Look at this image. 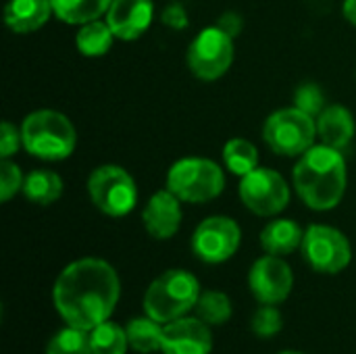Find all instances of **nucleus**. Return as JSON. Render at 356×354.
<instances>
[{
  "label": "nucleus",
  "instance_id": "nucleus-28",
  "mask_svg": "<svg viewBox=\"0 0 356 354\" xmlns=\"http://www.w3.org/2000/svg\"><path fill=\"white\" fill-rule=\"evenodd\" d=\"M294 106L317 119L321 115V111L327 106L325 104V92L321 90L319 83H313V81L300 83L294 90Z\"/></svg>",
  "mask_w": 356,
  "mask_h": 354
},
{
  "label": "nucleus",
  "instance_id": "nucleus-12",
  "mask_svg": "<svg viewBox=\"0 0 356 354\" xmlns=\"http://www.w3.org/2000/svg\"><path fill=\"white\" fill-rule=\"evenodd\" d=\"M248 286L261 305L284 303L294 286V273L284 257L265 255L254 261L248 273Z\"/></svg>",
  "mask_w": 356,
  "mask_h": 354
},
{
  "label": "nucleus",
  "instance_id": "nucleus-1",
  "mask_svg": "<svg viewBox=\"0 0 356 354\" xmlns=\"http://www.w3.org/2000/svg\"><path fill=\"white\" fill-rule=\"evenodd\" d=\"M121 296L117 269L104 259L86 257L67 265L52 288V303L60 319L83 332L111 319Z\"/></svg>",
  "mask_w": 356,
  "mask_h": 354
},
{
  "label": "nucleus",
  "instance_id": "nucleus-3",
  "mask_svg": "<svg viewBox=\"0 0 356 354\" xmlns=\"http://www.w3.org/2000/svg\"><path fill=\"white\" fill-rule=\"evenodd\" d=\"M23 148L40 161H65L73 154L77 134L71 119L52 108L29 113L21 123Z\"/></svg>",
  "mask_w": 356,
  "mask_h": 354
},
{
  "label": "nucleus",
  "instance_id": "nucleus-4",
  "mask_svg": "<svg viewBox=\"0 0 356 354\" xmlns=\"http://www.w3.org/2000/svg\"><path fill=\"white\" fill-rule=\"evenodd\" d=\"M200 298V284L194 273L169 269L161 273L144 294V313L159 323H171L186 317Z\"/></svg>",
  "mask_w": 356,
  "mask_h": 354
},
{
  "label": "nucleus",
  "instance_id": "nucleus-31",
  "mask_svg": "<svg viewBox=\"0 0 356 354\" xmlns=\"http://www.w3.org/2000/svg\"><path fill=\"white\" fill-rule=\"evenodd\" d=\"M161 21H163V25H167V27H171V29H175V31L186 29L188 23H190V21H188V10H186V6L179 4V2H171L169 6H165L163 13H161Z\"/></svg>",
  "mask_w": 356,
  "mask_h": 354
},
{
  "label": "nucleus",
  "instance_id": "nucleus-2",
  "mask_svg": "<svg viewBox=\"0 0 356 354\" xmlns=\"http://www.w3.org/2000/svg\"><path fill=\"white\" fill-rule=\"evenodd\" d=\"M292 182L298 198L313 211L325 213L336 209L348 184V169L342 150L315 144L298 156Z\"/></svg>",
  "mask_w": 356,
  "mask_h": 354
},
{
  "label": "nucleus",
  "instance_id": "nucleus-16",
  "mask_svg": "<svg viewBox=\"0 0 356 354\" xmlns=\"http://www.w3.org/2000/svg\"><path fill=\"white\" fill-rule=\"evenodd\" d=\"M355 134V117L342 104H327L317 117V136L325 146L344 150L353 142Z\"/></svg>",
  "mask_w": 356,
  "mask_h": 354
},
{
  "label": "nucleus",
  "instance_id": "nucleus-7",
  "mask_svg": "<svg viewBox=\"0 0 356 354\" xmlns=\"http://www.w3.org/2000/svg\"><path fill=\"white\" fill-rule=\"evenodd\" d=\"M92 204L108 217H125L138 202L136 179L119 165H100L88 177Z\"/></svg>",
  "mask_w": 356,
  "mask_h": 354
},
{
  "label": "nucleus",
  "instance_id": "nucleus-9",
  "mask_svg": "<svg viewBox=\"0 0 356 354\" xmlns=\"http://www.w3.org/2000/svg\"><path fill=\"white\" fill-rule=\"evenodd\" d=\"M300 252L313 271L327 275L344 271L353 261L348 238L340 230L323 223H315L305 230Z\"/></svg>",
  "mask_w": 356,
  "mask_h": 354
},
{
  "label": "nucleus",
  "instance_id": "nucleus-6",
  "mask_svg": "<svg viewBox=\"0 0 356 354\" xmlns=\"http://www.w3.org/2000/svg\"><path fill=\"white\" fill-rule=\"evenodd\" d=\"M265 144L280 156H300L317 140V119L290 106L271 113L263 125Z\"/></svg>",
  "mask_w": 356,
  "mask_h": 354
},
{
  "label": "nucleus",
  "instance_id": "nucleus-14",
  "mask_svg": "<svg viewBox=\"0 0 356 354\" xmlns=\"http://www.w3.org/2000/svg\"><path fill=\"white\" fill-rule=\"evenodd\" d=\"M181 219H184L181 200L169 188L154 192L148 198V202L144 204V211H142L144 230L154 240L173 238L181 227Z\"/></svg>",
  "mask_w": 356,
  "mask_h": 354
},
{
  "label": "nucleus",
  "instance_id": "nucleus-5",
  "mask_svg": "<svg viewBox=\"0 0 356 354\" xmlns=\"http://www.w3.org/2000/svg\"><path fill=\"white\" fill-rule=\"evenodd\" d=\"M167 188L181 200L192 204L211 202L225 190L223 169L204 156H186L171 165Z\"/></svg>",
  "mask_w": 356,
  "mask_h": 354
},
{
  "label": "nucleus",
  "instance_id": "nucleus-15",
  "mask_svg": "<svg viewBox=\"0 0 356 354\" xmlns=\"http://www.w3.org/2000/svg\"><path fill=\"white\" fill-rule=\"evenodd\" d=\"M106 23L117 40H138L152 25L154 2L152 0H113L106 10Z\"/></svg>",
  "mask_w": 356,
  "mask_h": 354
},
{
  "label": "nucleus",
  "instance_id": "nucleus-13",
  "mask_svg": "<svg viewBox=\"0 0 356 354\" xmlns=\"http://www.w3.org/2000/svg\"><path fill=\"white\" fill-rule=\"evenodd\" d=\"M213 334L211 325L200 317H181L165 323L163 330V354H211Z\"/></svg>",
  "mask_w": 356,
  "mask_h": 354
},
{
  "label": "nucleus",
  "instance_id": "nucleus-29",
  "mask_svg": "<svg viewBox=\"0 0 356 354\" xmlns=\"http://www.w3.org/2000/svg\"><path fill=\"white\" fill-rule=\"evenodd\" d=\"M25 175L21 173V167L13 163L10 159H2L0 163V200L8 202L19 190H23Z\"/></svg>",
  "mask_w": 356,
  "mask_h": 354
},
{
  "label": "nucleus",
  "instance_id": "nucleus-32",
  "mask_svg": "<svg viewBox=\"0 0 356 354\" xmlns=\"http://www.w3.org/2000/svg\"><path fill=\"white\" fill-rule=\"evenodd\" d=\"M215 25H217L219 29H223L227 35L236 38V35H240V31H242V27H244V19H242L240 13L227 10V13H223V15L219 17V21H217Z\"/></svg>",
  "mask_w": 356,
  "mask_h": 354
},
{
  "label": "nucleus",
  "instance_id": "nucleus-30",
  "mask_svg": "<svg viewBox=\"0 0 356 354\" xmlns=\"http://www.w3.org/2000/svg\"><path fill=\"white\" fill-rule=\"evenodd\" d=\"M19 146H23L21 127L13 125L10 121H2V125H0V156L10 159L19 150Z\"/></svg>",
  "mask_w": 356,
  "mask_h": 354
},
{
  "label": "nucleus",
  "instance_id": "nucleus-10",
  "mask_svg": "<svg viewBox=\"0 0 356 354\" xmlns=\"http://www.w3.org/2000/svg\"><path fill=\"white\" fill-rule=\"evenodd\" d=\"M242 204L259 217H275L290 204V186L282 173L267 167H257L240 177L238 188Z\"/></svg>",
  "mask_w": 356,
  "mask_h": 354
},
{
  "label": "nucleus",
  "instance_id": "nucleus-22",
  "mask_svg": "<svg viewBox=\"0 0 356 354\" xmlns=\"http://www.w3.org/2000/svg\"><path fill=\"white\" fill-rule=\"evenodd\" d=\"M163 330L165 323H159L152 317H138L131 319L125 325L127 332V340H129V348H134L140 354H152L161 353L163 346Z\"/></svg>",
  "mask_w": 356,
  "mask_h": 354
},
{
  "label": "nucleus",
  "instance_id": "nucleus-24",
  "mask_svg": "<svg viewBox=\"0 0 356 354\" xmlns=\"http://www.w3.org/2000/svg\"><path fill=\"white\" fill-rule=\"evenodd\" d=\"M92 354H127L129 340L125 328L106 319L90 332Z\"/></svg>",
  "mask_w": 356,
  "mask_h": 354
},
{
  "label": "nucleus",
  "instance_id": "nucleus-8",
  "mask_svg": "<svg viewBox=\"0 0 356 354\" xmlns=\"http://www.w3.org/2000/svg\"><path fill=\"white\" fill-rule=\"evenodd\" d=\"M236 56L234 38L217 25L204 27L188 46L186 63L194 77L202 81H215L223 77Z\"/></svg>",
  "mask_w": 356,
  "mask_h": 354
},
{
  "label": "nucleus",
  "instance_id": "nucleus-20",
  "mask_svg": "<svg viewBox=\"0 0 356 354\" xmlns=\"http://www.w3.org/2000/svg\"><path fill=\"white\" fill-rule=\"evenodd\" d=\"M115 42V33L111 29V25L100 19L88 21L83 25H79L77 33H75V46L79 50V54L96 58V56H104L111 46Z\"/></svg>",
  "mask_w": 356,
  "mask_h": 354
},
{
  "label": "nucleus",
  "instance_id": "nucleus-11",
  "mask_svg": "<svg viewBox=\"0 0 356 354\" xmlns=\"http://www.w3.org/2000/svg\"><path fill=\"white\" fill-rule=\"evenodd\" d=\"M242 242L240 225L225 215L207 217L200 221L192 234V252L196 259L209 265H219L229 261Z\"/></svg>",
  "mask_w": 356,
  "mask_h": 354
},
{
  "label": "nucleus",
  "instance_id": "nucleus-25",
  "mask_svg": "<svg viewBox=\"0 0 356 354\" xmlns=\"http://www.w3.org/2000/svg\"><path fill=\"white\" fill-rule=\"evenodd\" d=\"M194 311H196V317H200L209 325H223L229 321V317L234 313L229 296L221 290L200 292V298H198Z\"/></svg>",
  "mask_w": 356,
  "mask_h": 354
},
{
  "label": "nucleus",
  "instance_id": "nucleus-17",
  "mask_svg": "<svg viewBox=\"0 0 356 354\" xmlns=\"http://www.w3.org/2000/svg\"><path fill=\"white\" fill-rule=\"evenodd\" d=\"M54 15L50 0H8L4 6V23L15 33L38 31Z\"/></svg>",
  "mask_w": 356,
  "mask_h": 354
},
{
  "label": "nucleus",
  "instance_id": "nucleus-23",
  "mask_svg": "<svg viewBox=\"0 0 356 354\" xmlns=\"http://www.w3.org/2000/svg\"><path fill=\"white\" fill-rule=\"evenodd\" d=\"M223 165L229 173L244 177L259 167V150L246 138H232L223 146Z\"/></svg>",
  "mask_w": 356,
  "mask_h": 354
},
{
  "label": "nucleus",
  "instance_id": "nucleus-34",
  "mask_svg": "<svg viewBox=\"0 0 356 354\" xmlns=\"http://www.w3.org/2000/svg\"><path fill=\"white\" fill-rule=\"evenodd\" d=\"M280 354H305V353H296V351H284V353Z\"/></svg>",
  "mask_w": 356,
  "mask_h": 354
},
{
  "label": "nucleus",
  "instance_id": "nucleus-27",
  "mask_svg": "<svg viewBox=\"0 0 356 354\" xmlns=\"http://www.w3.org/2000/svg\"><path fill=\"white\" fill-rule=\"evenodd\" d=\"M282 328H284V317L277 305H261L250 319V330L259 338H273L282 332Z\"/></svg>",
  "mask_w": 356,
  "mask_h": 354
},
{
  "label": "nucleus",
  "instance_id": "nucleus-18",
  "mask_svg": "<svg viewBox=\"0 0 356 354\" xmlns=\"http://www.w3.org/2000/svg\"><path fill=\"white\" fill-rule=\"evenodd\" d=\"M259 240L267 255L288 257L302 246L305 230L294 219H273L263 227Z\"/></svg>",
  "mask_w": 356,
  "mask_h": 354
},
{
  "label": "nucleus",
  "instance_id": "nucleus-21",
  "mask_svg": "<svg viewBox=\"0 0 356 354\" xmlns=\"http://www.w3.org/2000/svg\"><path fill=\"white\" fill-rule=\"evenodd\" d=\"M54 17L69 25H83L106 15L113 0H50Z\"/></svg>",
  "mask_w": 356,
  "mask_h": 354
},
{
  "label": "nucleus",
  "instance_id": "nucleus-19",
  "mask_svg": "<svg viewBox=\"0 0 356 354\" xmlns=\"http://www.w3.org/2000/svg\"><path fill=\"white\" fill-rule=\"evenodd\" d=\"M63 177L52 169H33L25 175L23 196L40 207H48L63 196Z\"/></svg>",
  "mask_w": 356,
  "mask_h": 354
},
{
  "label": "nucleus",
  "instance_id": "nucleus-26",
  "mask_svg": "<svg viewBox=\"0 0 356 354\" xmlns=\"http://www.w3.org/2000/svg\"><path fill=\"white\" fill-rule=\"evenodd\" d=\"M46 354H92L90 332L71 325L63 328L48 340Z\"/></svg>",
  "mask_w": 356,
  "mask_h": 354
},
{
  "label": "nucleus",
  "instance_id": "nucleus-33",
  "mask_svg": "<svg viewBox=\"0 0 356 354\" xmlns=\"http://www.w3.org/2000/svg\"><path fill=\"white\" fill-rule=\"evenodd\" d=\"M342 15H344V19H346L350 25H355L356 27V0H344V4H342Z\"/></svg>",
  "mask_w": 356,
  "mask_h": 354
}]
</instances>
